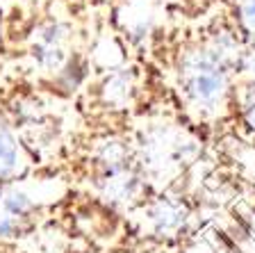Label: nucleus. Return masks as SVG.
I'll use <instances>...</instances> for the list:
<instances>
[{
	"label": "nucleus",
	"instance_id": "f257e3e1",
	"mask_svg": "<svg viewBox=\"0 0 255 253\" xmlns=\"http://www.w3.org/2000/svg\"><path fill=\"white\" fill-rule=\"evenodd\" d=\"M175 80L187 110L201 119H217L228 112L237 94V64L207 41H198L178 55Z\"/></svg>",
	"mask_w": 255,
	"mask_h": 253
},
{
	"label": "nucleus",
	"instance_id": "6e6552de",
	"mask_svg": "<svg viewBox=\"0 0 255 253\" xmlns=\"http://www.w3.org/2000/svg\"><path fill=\"white\" fill-rule=\"evenodd\" d=\"M0 39H2V23H0Z\"/></svg>",
	"mask_w": 255,
	"mask_h": 253
},
{
	"label": "nucleus",
	"instance_id": "7ed1b4c3",
	"mask_svg": "<svg viewBox=\"0 0 255 253\" xmlns=\"http://www.w3.org/2000/svg\"><path fill=\"white\" fill-rule=\"evenodd\" d=\"M101 96L105 100V105H112L114 110H123L132 103V96L137 91V82H134V75L130 69H112L107 71L105 80L101 82Z\"/></svg>",
	"mask_w": 255,
	"mask_h": 253
},
{
	"label": "nucleus",
	"instance_id": "20e7f679",
	"mask_svg": "<svg viewBox=\"0 0 255 253\" xmlns=\"http://www.w3.org/2000/svg\"><path fill=\"white\" fill-rule=\"evenodd\" d=\"M23 164L25 158H23L21 142L9 123L0 119V180H9L16 174H21Z\"/></svg>",
	"mask_w": 255,
	"mask_h": 253
},
{
	"label": "nucleus",
	"instance_id": "423d86ee",
	"mask_svg": "<svg viewBox=\"0 0 255 253\" xmlns=\"http://www.w3.org/2000/svg\"><path fill=\"white\" fill-rule=\"evenodd\" d=\"M237 78L244 80L249 89H255V46H246L237 62Z\"/></svg>",
	"mask_w": 255,
	"mask_h": 253
},
{
	"label": "nucleus",
	"instance_id": "f03ea898",
	"mask_svg": "<svg viewBox=\"0 0 255 253\" xmlns=\"http://www.w3.org/2000/svg\"><path fill=\"white\" fill-rule=\"evenodd\" d=\"M73 30L59 18H46L32 27L27 37V57L41 75L53 80L73 57Z\"/></svg>",
	"mask_w": 255,
	"mask_h": 253
},
{
	"label": "nucleus",
	"instance_id": "39448f33",
	"mask_svg": "<svg viewBox=\"0 0 255 253\" xmlns=\"http://www.w3.org/2000/svg\"><path fill=\"white\" fill-rule=\"evenodd\" d=\"M235 30L239 32L246 46H255V0H237Z\"/></svg>",
	"mask_w": 255,
	"mask_h": 253
},
{
	"label": "nucleus",
	"instance_id": "0eeeda50",
	"mask_svg": "<svg viewBox=\"0 0 255 253\" xmlns=\"http://www.w3.org/2000/svg\"><path fill=\"white\" fill-rule=\"evenodd\" d=\"M16 219H18V217H14L2 203H0V235H9V233H14L16 226H18Z\"/></svg>",
	"mask_w": 255,
	"mask_h": 253
}]
</instances>
